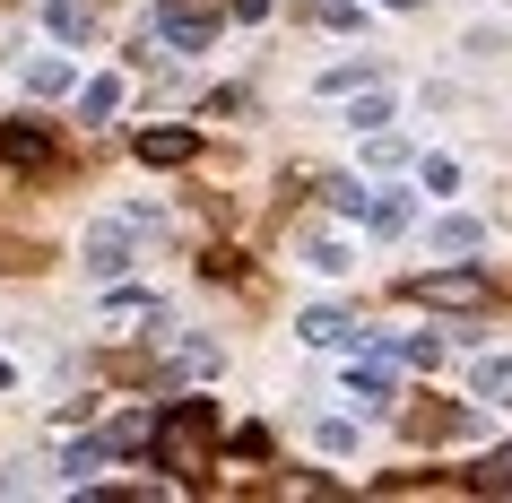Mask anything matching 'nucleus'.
Returning <instances> with one entry per match:
<instances>
[{"label": "nucleus", "instance_id": "f257e3e1", "mask_svg": "<svg viewBox=\"0 0 512 503\" xmlns=\"http://www.w3.org/2000/svg\"><path fill=\"white\" fill-rule=\"evenodd\" d=\"M209 434H217V408H209V399H174L165 417H148V451H157L174 477H200V469H209Z\"/></svg>", "mask_w": 512, "mask_h": 503}, {"label": "nucleus", "instance_id": "f03ea898", "mask_svg": "<svg viewBox=\"0 0 512 503\" xmlns=\"http://www.w3.org/2000/svg\"><path fill=\"white\" fill-rule=\"evenodd\" d=\"M486 269H426V278H408V304H426V313H486Z\"/></svg>", "mask_w": 512, "mask_h": 503}, {"label": "nucleus", "instance_id": "7ed1b4c3", "mask_svg": "<svg viewBox=\"0 0 512 503\" xmlns=\"http://www.w3.org/2000/svg\"><path fill=\"white\" fill-rule=\"evenodd\" d=\"M157 35L174 44V53H209V44H217V0H165Z\"/></svg>", "mask_w": 512, "mask_h": 503}, {"label": "nucleus", "instance_id": "20e7f679", "mask_svg": "<svg viewBox=\"0 0 512 503\" xmlns=\"http://www.w3.org/2000/svg\"><path fill=\"white\" fill-rule=\"evenodd\" d=\"M79 261H87V278H122V269L139 261V243H131V217H113V226H87Z\"/></svg>", "mask_w": 512, "mask_h": 503}, {"label": "nucleus", "instance_id": "39448f33", "mask_svg": "<svg viewBox=\"0 0 512 503\" xmlns=\"http://www.w3.org/2000/svg\"><path fill=\"white\" fill-rule=\"evenodd\" d=\"M296 339L304 347H365V321H356V304H313V313H296Z\"/></svg>", "mask_w": 512, "mask_h": 503}, {"label": "nucleus", "instance_id": "423d86ee", "mask_svg": "<svg viewBox=\"0 0 512 503\" xmlns=\"http://www.w3.org/2000/svg\"><path fill=\"white\" fill-rule=\"evenodd\" d=\"M131 148H139V165H191V157H200V131H183V122H157V131H139Z\"/></svg>", "mask_w": 512, "mask_h": 503}, {"label": "nucleus", "instance_id": "0eeeda50", "mask_svg": "<svg viewBox=\"0 0 512 503\" xmlns=\"http://www.w3.org/2000/svg\"><path fill=\"white\" fill-rule=\"evenodd\" d=\"M348 399L365 408V417L391 408V365H382V356H356V365H348Z\"/></svg>", "mask_w": 512, "mask_h": 503}, {"label": "nucleus", "instance_id": "6e6552de", "mask_svg": "<svg viewBox=\"0 0 512 503\" xmlns=\"http://www.w3.org/2000/svg\"><path fill=\"white\" fill-rule=\"evenodd\" d=\"M296 261H304V269H322V278H339V269H356V261H348V243L330 235V226H313V235H296Z\"/></svg>", "mask_w": 512, "mask_h": 503}, {"label": "nucleus", "instance_id": "1a4fd4ad", "mask_svg": "<svg viewBox=\"0 0 512 503\" xmlns=\"http://www.w3.org/2000/svg\"><path fill=\"white\" fill-rule=\"evenodd\" d=\"M44 27H53V44H87V35H96V9H87V0H53Z\"/></svg>", "mask_w": 512, "mask_h": 503}, {"label": "nucleus", "instance_id": "9d476101", "mask_svg": "<svg viewBox=\"0 0 512 503\" xmlns=\"http://www.w3.org/2000/svg\"><path fill=\"white\" fill-rule=\"evenodd\" d=\"M0 157L35 174V165H53V139H44V131H27V122H9V131H0Z\"/></svg>", "mask_w": 512, "mask_h": 503}, {"label": "nucleus", "instance_id": "9b49d317", "mask_svg": "<svg viewBox=\"0 0 512 503\" xmlns=\"http://www.w3.org/2000/svg\"><path fill=\"white\" fill-rule=\"evenodd\" d=\"M408 217H417L408 191H374V200H365V226H374V235H408Z\"/></svg>", "mask_w": 512, "mask_h": 503}, {"label": "nucleus", "instance_id": "f8f14e48", "mask_svg": "<svg viewBox=\"0 0 512 503\" xmlns=\"http://www.w3.org/2000/svg\"><path fill=\"white\" fill-rule=\"evenodd\" d=\"M469 382H478V399L512 408V356H478V365H469Z\"/></svg>", "mask_w": 512, "mask_h": 503}, {"label": "nucleus", "instance_id": "ddd939ff", "mask_svg": "<svg viewBox=\"0 0 512 503\" xmlns=\"http://www.w3.org/2000/svg\"><path fill=\"white\" fill-rule=\"evenodd\" d=\"M70 79H79V70H70L61 53H35L27 61V87H35V96H70Z\"/></svg>", "mask_w": 512, "mask_h": 503}, {"label": "nucleus", "instance_id": "4468645a", "mask_svg": "<svg viewBox=\"0 0 512 503\" xmlns=\"http://www.w3.org/2000/svg\"><path fill=\"white\" fill-rule=\"evenodd\" d=\"M96 443H105V460H131V451H148V408H139V417H122V425H105Z\"/></svg>", "mask_w": 512, "mask_h": 503}, {"label": "nucleus", "instance_id": "2eb2a0df", "mask_svg": "<svg viewBox=\"0 0 512 503\" xmlns=\"http://www.w3.org/2000/svg\"><path fill=\"white\" fill-rule=\"evenodd\" d=\"M478 243H486L478 217H434V252H478Z\"/></svg>", "mask_w": 512, "mask_h": 503}, {"label": "nucleus", "instance_id": "dca6fc26", "mask_svg": "<svg viewBox=\"0 0 512 503\" xmlns=\"http://www.w3.org/2000/svg\"><path fill=\"white\" fill-rule=\"evenodd\" d=\"M79 113H87V122H113V113H122V79H87L79 87Z\"/></svg>", "mask_w": 512, "mask_h": 503}, {"label": "nucleus", "instance_id": "f3484780", "mask_svg": "<svg viewBox=\"0 0 512 503\" xmlns=\"http://www.w3.org/2000/svg\"><path fill=\"white\" fill-rule=\"evenodd\" d=\"M348 122H356V131H382V122H391V96H382V87L365 79V96L348 105Z\"/></svg>", "mask_w": 512, "mask_h": 503}, {"label": "nucleus", "instance_id": "a211bd4d", "mask_svg": "<svg viewBox=\"0 0 512 503\" xmlns=\"http://www.w3.org/2000/svg\"><path fill=\"white\" fill-rule=\"evenodd\" d=\"M96 469H105V443H70L61 451V477H70V486H87Z\"/></svg>", "mask_w": 512, "mask_h": 503}, {"label": "nucleus", "instance_id": "6ab92c4d", "mask_svg": "<svg viewBox=\"0 0 512 503\" xmlns=\"http://www.w3.org/2000/svg\"><path fill=\"white\" fill-rule=\"evenodd\" d=\"M374 79V61H339V70H322V96H348V87Z\"/></svg>", "mask_w": 512, "mask_h": 503}, {"label": "nucleus", "instance_id": "aec40b11", "mask_svg": "<svg viewBox=\"0 0 512 503\" xmlns=\"http://www.w3.org/2000/svg\"><path fill=\"white\" fill-rule=\"evenodd\" d=\"M313 443H322L330 460H348V451H356V425H348V417H322V434H313Z\"/></svg>", "mask_w": 512, "mask_h": 503}, {"label": "nucleus", "instance_id": "412c9836", "mask_svg": "<svg viewBox=\"0 0 512 503\" xmlns=\"http://www.w3.org/2000/svg\"><path fill=\"white\" fill-rule=\"evenodd\" d=\"M400 365H426V373H434V365H443V339H426V330H417V339H400Z\"/></svg>", "mask_w": 512, "mask_h": 503}, {"label": "nucleus", "instance_id": "4be33fe9", "mask_svg": "<svg viewBox=\"0 0 512 503\" xmlns=\"http://www.w3.org/2000/svg\"><path fill=\"white\" fill-rule=\"evenodd\" d=\"M365 165H408V139H391V131H374V139H365Z\"/></svg>", "mask_w": 512, "mask_h": 503}, {"label": "nucleus", "instance_id": "5701e85b", "mask_svg": "<svg viewBox=\"0 0 512 503\" xmlns=\"http://www.w3.org/2000/svg\"><path fill=\"white\" fill-rule=\"evenodd\" d=\"M365 200H374L365 183H330V209H339V217H365Z\"/></svg>", "mask_w": 512, "mask_h": 503}, {"label": "nucleus", "instance_id": "b1692460", "mask_svg": "<svg viewBox=\"0 0 512 503\" xmlns=\"http://www.w3.org/2000/svg\"><path fill=\"white\" fill-rule=\"evenodd\" d=\"M417 183H426V191H452L460 165H452V157H426V165H417Z\"/></svg>", "mask_w": 512, "mask_h": 503}, {"label": "nucleus", "instance_id": "393cba45", "mask_svg": "<svg viewBox=\"0 0 512 503\" xmlns=\"http://www.w3.org/2000/svg\"><path fill=\"white\" fill-rule=\"evenodd\" d=\"M478 486H486V495H495V486H512V443L495 451V460H478Z\"/></svg>", "mask_w": 512, "mask_h": 503}, {"label": "nucleus", "instance_id": "a878e982", "mask_svg": "<svg viewBox=\"0 0 512 503\" xmlns=\"http://www.w3.org/2000/svg\"><path fill=\"white\" fill-rule=\"evenodd\" d=\"M174 365H183V373H217V347H209V339H183V356H174Z\"/></svg>", "mask_w": 512, "mask_h": 503}, {"label": "nucleus", "instance_id": "bb28decb", "mask_svg": "<svg viewBox=\"0 0 512 503\" xmlns=\"http://www.w3.org/2000/svg\"><path fill=\"white\" fill-rule=\"evenodd\" d=\"M235 18H243V27H261V18H270V0H235Z\"/></svg>", "mask_w": 512, "mask_h": 503}, {"label": "nucleus", "instance_id": "cd10ccee", "mask_svg": "<svg viewBox=\"0 0 512 503\" xmlns=\"http://www.w3.org/2000/svg\"><path fill=\"white\" fill-rule=\"evenodd\" d=\"M382 9H417V0H382Z\"/></svg>", "mask_w": 512, "mask_h": 503}]
</instances>
